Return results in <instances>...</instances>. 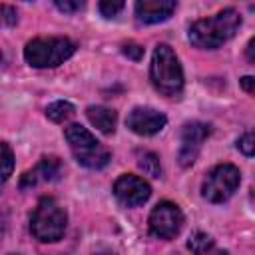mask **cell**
<instances>
[{
    "instance_id": "obj_6",
    "label": "cell",
    "mask_w": 255,
    "mask_h": 255,
    "mask_svg": "<svg viewBox=\"0 0 255 255\" xmlns=\"http://www.w3.org/2000/svg\"><path fill=\"white\" fill-rule=\"evenodd\" d=\"M239 181H241V173L233 163H219L205 175L201 185V195L209 203H223L235 193Z\"/></svg>"
},
{
    "instance_id": "obj_16",
    "label": "cell",
    "mask_w": 255,
    "mask_h": 255,
    "mask_svg": "<svg viewBox=\"0 0 255 255\" xmlns=\"http://www.w3.org/2000/svg\"><path fill=\"white\" fill-rule=\"evenodd\" d=\"M137 165H139L147 175H151V177H159V175H161V163H159V157H157L155 153H151V151L143 153V155L139 157Z\"/></svg>"
},
{
    "instance_id": "obj_18",
    "label": "cell",
    "mask_w": 255,
    "mask_h": 255,
    "mask_svg": "<svg viewBox=\"0 0 255 255\" xmlns=\"http://www.w3.org/2000/svg\"><path fill=\"white\" fill-rule=\"evenodd\" d=\"M237 149H239L243 155L253 157V155H255V131L243 133V135L237 139Z\"/></svg>"
},
{
    "instance_id": "obj_17",
    "label": "cell",
    "mask_w": 255,
    "mask_h": 255,
    "mask_svg": "<svg viewBox=\"0 0 255 255\" xmlns=\"http://www.w3.org/2000/svg\"><path fill=\"white\" fill-rule=\"evenodd\" d=\"M126 0H100V14L104 18H114L122 12Z\"/></svg>"
},
{
    "instance_id": "obj_20",
    "label": "cell",
    "mask_w": 255,
    "mask_h": 255,
    "mask_svg": "<svg viewBox=\"0 0 255 255\" xmlns=\"http://www.w3.org/2000/svg\"><path fill=\"white\" fill-rule=\"evenodd\" d=\"M56 4L58 10L66 12V14H74V12H80L86 4V0H52Z\"/></svg>"
},
{
    "instance_id": "obj_7",
    "label": "cell",
    "mask_w": 255,
    "mask_h": 255,
    "mask_svg": "<svg viewBox=\"0 0 255 255\" xmlns=\"http://www.w3.org/2000/svg\"><path fill=\"white\" fill-rule=\"evenodd\" d=\"M149 233L155 239H163L169 241L175 235H179L181 227H183V213L181 209L171 203V201H159L151 213H149Z\"/></svg>"
},
{
    "instance_id": "obj_14",
    "label": "cell",
    "mask_w": 255,
    "mask_h": 255,
    "mask_svg": "<svg viewBox=\"0 0 255 255\" xmlns=\"http://www.w3.org/2000/svg\"><path fill=\"white\" fill-rule=\"evenodd\" d=\"M76 108L66 102V100H58V102H52L48 108H46V118L52 120L54 124H64L66 120H70L74 116Z\"/></svg>"
},
{
    "instance_id": "obj_13",
    "label": "cell",
    "mask_w": 255,
    "mask_h": 255,
    "mask_svg": "<svg viewBox=\"0 0 255 255\" xmlns=\"http://www.w3.org/2000/svg\"><path fill=\"white\" fill-rule=\"evenodd\" d=\"M86 116H88V122L102 133L110 135L116 131V124H118V116L114 110L106 108V106H90L86 110Z\"/></svg>"
},
{
    "instance_id": "obj_8",
    "label": "cell",
    "mask_w": 255,
    "mask_h": 255,
    "mask_svg": "<svg viewBox=\"0 0 255 255\" xmlns=\"http://www.w3.org/2000/svg\"><path fill=\"white\" fill-rule=\"evenodd\" d=\"M209 133H211V129L203 122H189L183 126L181 139H179V151H177V159L183 167L191 165L197 159L199 149H201L203 141L209 137Z\"/></svg>"
},
{
    "instance_id": "obj_1",
    "label": "cell",
    "mask_w": 255,
    "mask_h": 255,
    "mask_svg": "<svg viewBox=\"0 0 255 255\" xmlns=\"http://www.w3.org/2000/svg\"><path fill=\"white\" fill-rule=\"evenodd\" d=\"M241 26V16L235 8H225L211 18L197 20L189 28V42L201 50H215L235 36Z\"/></svg>"
},
{
    "instance_id": "obj_5",
    "label": "cell",
    "mask_w": 255,
    "mask_h": 255,
    "mask_svg": "<svg viewBox=\"0 0 255 255\" xmlns=\"http://www.w3.org/2000/svg\"><path fill=\"white\" fill-rule=\"evenodd\" d=\"M66 223H68V215H66L64 207L56 199L44 197V199H40L38 207L32 213L30 231L38 241L54 243V241L62 239V235L66 231Z\"/></svg>"
},
{
    "instance_id": "obj_21",
    "label": "cell",
    "mask_w": 255,
    "mask_h": 255,
    "mask_svg": "<svg viewBox=\"0 0 255 255\" xmlns=\"http://www.w3.org/2000/svg\"><path fill=\"white\" fill-rule=\"evenodd\" d=\"M122 52H124V56L131 58V60H135V62H139V60L143 58V48H141L139 44H135V42H128V44H124Z\"/></svg>"
},
{
    "instance_id": "obj_24",
    "label": "cell",
    "mask_w": 255,
    "mask_h": 255,
    "mask_svg": "<svg viewBox=\"0 0 255 255\" xmlns=\"http://www.w3.org/2000/svg\"><path fill=\"white\" fill-rule=\"evenodd\" d=\"M245 58H247V62L255 64V38H251V40L247 42V48H245Z\"/></svg>"
},
{
    "instance_id": "obj_2",
    "label": "cell",
    "mask_w": 255,
    "mask_h": 255,
    "mask_svg": "<svg viewBox=\"0 0 255 255\" xmlns=\"http://www.w3.org/2000/svg\"><path fill=\"white\" fill-rule=\"evenodd\" d=\"M149 80L153 88L165 98H177L183 90V70L175 52L167 44H159L153 50Z\"/></svg>"
},
{
    "instance_id": "obj_22",
    "label": "cell",
    "mask_w": 255,
    "mask_h": 255,
    "mask_svg": "<svg viewBox=\"0 0 255 255\" xmlns=\"http://www.w3.org/2000/svg\"><path fill=\"white\" fill-rule=\"evenodd\" d=\"M239 86L243 92H247L249 96H255V76H243L239 80Z\"/></svg>"
},
{
    "instance_id": "obj_23",
    "label": "cell",
    "mask_w": 255,
    "mask_h": 255,
    "mask_svg": "<svg viewBox=\"0 0 255 255\" xmlns=\"http://www.w3.org/2000/svg\"><path fill=\"white\" fill-rule=\"evenodd\" d=\"M2 12H4V24H6V26H12V24H16V20H18V14H16V10H12L10 6H2Z\"/></svg>"
},
{
    "instance_id": "obj_3",
    "label": "cell",
    "mask_w": 255,
    "mask_h": 255,
    "mask_svg": "<svg viewBox=\"0 0 255 255\" xmlns=\"http://www.w3.org/2000/svg\"><path fill=\"white\" fill-rule=\"evenodd\" d=\"M66 141L76 157V161L88 169H102L110 163V151L80 124H72L64 131Z\"/></svg>"
},
{
    "instance_id": "obj_15",
    "label": "cell",
    "mask_w": 255,
    "mask_h": 255,
    "mask_svg": "<svg viewBox=\"0 0 255 255\" xmlns=\"http://www.w3.org/2000/svg\"><path fill=\"white\" fill-rule=\"evenodd\" d=\"M187 247H189L193 253H207V251H211V249L215 247V243H213V239H211L207 233L195 231V233L189 237Z\"/></svg>"
},
{
    "instance_id": "obj_12",
    "label": "cell",
    "mask_w": 255,
    "mask_h": 255,
    "mask_svg": "<svg viewBox=\"0 0 255 255\" xmlns=\"http://www.w3.org/2000/svg\"><path fill=\"white\" fill-rule=\"evenodd\" d=\"M175 10V0H135V16L143 24H159Z\"/></svg>"
},
{
    "instance_id": "obj_11",
    "label": "cell",
    "mask_w": 255,
    "mask_h": 255,
    "mask_svg": "<svg viewBox=\"0 0 255 255\" xmlns=\"http://www.w3.org/2000/svg\"><path fill=\"white\" fill-rule=\"evenodd\" d=\"M62 175V163L58 157H42L36 167H32L30 171H26L20 177V189H30L36 187L40 183H50L60 179Z\"/></svg>"
},
{
    "instance_id": "obj_4",
    "label": "cell",
    "mask_w": 255,
    "mask_h": 255,
    "mask_svg": "<svg viewBox=\"0 0 255 255\" xmlns=\"http://www.w3.org/2000/svg\"><path fill=\"white\" fill-rule=\"evenodd\" d=\"M76 52V44L70 38L50 36L34 38L24 48V58L32 68H56L64 64Z\"/></svg>"
},
{
    "instance_id": "obj_10",
    "label": "cell",
    "mask_w": 255,
    "mask_h": 255,
    "mask_svg": "<svg viewBox=\"0 0 255 255\" xmlns=\"http://www.w3.org/2000/svg\"><path fill=\"white\" fill-rule=\"evenodd\" d=\"M128 128L137 135H155L167 124V118L153 108H133L126 120Z\"/></svg>"
},
{
    "instance_id": "obj_19",
    "label": "cell",
    "mask_w": 255,
    "mask_h": 255,
    "mask_svg": "<svg viewBox=\"0 0 255 255\" xmlns=\"http://www.w3.org/2000/svg\"><path fill=\"white\" fill-rule=\"evenodd\" d=\"M12 167H14V155L10 145L4 141L2 143V181H6L12 175Z\"/></svg>"
},
{
    "instance_id": "obj_9",
    "label": "cell",
    "mask_w": 255,
    "mask_h": 255,
    "mask_svg": "<svg viewBox=\"0 0 255 255\" xmlns=\"http://www.w3.org/2000/svg\"><path fill=\"white\" fill-rule=\"evenodd\" d=\"M114 195L116 199L126 205V207H137L141 203H145L151 195V187L145 179L137 177V175H131V173H126L122 177L116 179L114 183Z\"/></svg>"
}]
</instances>
